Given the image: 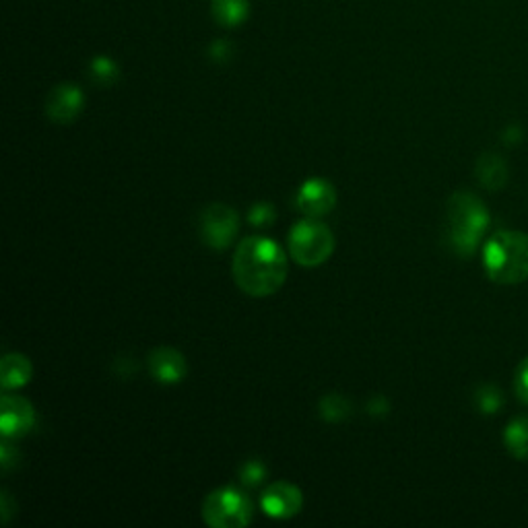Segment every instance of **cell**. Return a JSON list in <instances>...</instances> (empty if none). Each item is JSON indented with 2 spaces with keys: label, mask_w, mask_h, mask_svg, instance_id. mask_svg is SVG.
<instances>
[{
  "label": "cell",
  "mask_w": 528,
  "mask_h": 528,
  "mask_svg": "<svg viewBox=\"0 0 528 528\" xmlns=\"http://www.w3.org/2000/svg\"><path fill=\"white\" fill-rule=\"evenodd\" d=\"M234 279L252 297L273 295L287 277V256L277 242L252 236L242 240L234 254Z\"/></svg>",
  "instance_id": "6da1fadb"
},
{
  "label": "cell",
  "mask_w": 528,
  "mask_h": 528,
  "mask_svg": "<svg viewBox=\"0 0 528 528\" xmlns=\"http://www.w3.org/2000/svg\"><path fill=\"white\" fill-rule=\"evenodd\" d=\"M489 227V211L479 196L460 190L454 192L446 207V236L450 248L469 258L481 246Z\"/></svg>",
  "instance_id": "7a4b0ae2"
},
{
  "label": "cell",
  "mask_w": 528,
  "mask_h": 528,
  "mask_svg": "<svg viewBox=\"0 0 528 528\" xmlns=\"http://www.w3.org/2000/svg\"><path fill=\"white\" fill-rule=\"evenodd\" d=\"M485 275L498 285H518L528 279V236L522 231H495L483 246Z\"/></svg>",
  "instance_id": "3957f363"
},
{
  "label": "cell",
  "mask_w": 528,
  "mask_h": 528,
  "mask_svg": "<svg viewBox=\"0 0 528 528\" xmlns=\"http://www.w3.org/2000/svg\"><path fill=\"white\" fill-rule=\"evenodd\" d=\"M335 236L330 229L318 223L314 217L295 223L289 234V252L293 260L302 267H320V264L333 254Z\"/></svg>",
  "instance_id": "277c9868"
},
{
  "label": "cell",
  "mask_w": 528,
  "mask_h": 528,
  "mask_svg": "<svg viewBox=\"0 0 528 528\" xmlns=\"http://www.w3.org/2000/svg\"><path fill=\"white\" fill-rule=\"evenodd\" d=\"M203 518L213 528H238L250 522L252 504L246 495L234 487H221L207 495Z\"/></svg>",
  "instance_id": "5b68a950"
},
{
  "label": "cell",
  "mask_w": 528,
  "mask_h": 528,
  "mask_svg": "<svg viewBox=\"0 0 528 528\" xmlns=\"http://www.w3.org/2000/svg\"><path fill=\"white\" fill-rule=\"evenodd\" d=\"M240 229L238 211L221 203L209 205L201 213V236L213 250H225Z\"/></svg>",
  "instance_id": "8992f818"
},
{
  "label": "cell",
  "mask_w": 528,
  "mask_h": 528,
  "mask_svg": "<svg viewBox=\"0 0 528 528\" xmlns=\"http://www.w3.org/2000/svg\"><path fill=\"white\" fill-rule=\"evenodd\" d=\"M302 506V491L287 481H277L262 493V510L277 520L293 518L295 514H300Z\"/></svg>",
  "instance_id": "52a82bcc"
},
{
  "label": "cell",
  "mask_w": 528,
  "mask_h": 528,
  "mask_svg": "<svg viewBox=\"0 0 528 528\" xmlns=\"http://www.w3.org/2000/svg\"><path fill=\"white\" fill-rule=\"evenodd\" d=\"M85 106V95L75 83L56 85L46 99V114L56 124L73 122Z\"/></svg>",
  "instance_id": "ba28073f"
},
{
  "label": "cell",
  "mask_w": 528,
  "mask_h": 528,
  "mask_svg": "<svg viewBox=\"0 0 528 528\" xmlns=\"http://www.w3.org/2000/svg\"><path fill=\"white\" fill-rule=\"evenodd\" d=\"M337 203V190L324 178L308 180L300 192H297V207L302 209L308 217H322L328 211L335 209Z\"/></svg>",
  "instance_id": "9c48e42d"
},
{
  "label": "cell",
  "mask_w": 528,
  "mask_h": 528,
  "mask_svg": "<svg viewBox=\"0 0 528 528\" xmlns=\"http://www.w3.org/2000/svg\"><path fill=\"white\" fill-rule=\"evenodd\" d=\"M33 419H36V411L25 401L23 396L5 394L3 396V413H0V429H3L5 438H19L27 434Z\"/></svg>",
  "instance_id": "30bf717a"
},
{
  "label": "cell",
  "mask_w": 528,
  "mask_h": 528,
  "mask_svg": "<svg viewBox=\"0 0 528 528\" xmlns=\"http://www.w3.org/2000/svg\"><path fill=\"white\" fill-rule=\"evenodd\" d=\"M149 370L161 384H176L186 376V359L172 347H157L149 355Z\"/></svg>",
  "instance_id": "8fae6325"
},
{
  "label": "cell",
  "mask_w": 528,
  "mask_h": 528,
  "mask_svg": "<svg viewBox=\"0 0 528 528\" xmlns=\"http://www.w3.org/2000/svg\"><path fill=\"white\" fill-rule=\"evenodd\" d=\"M475 176L487 190H502L508 184V163L498 153H483L477 161Z\"/></svg>",
  "instance_id": "7c38bea8"
},
{
  "label": "cell",
  "mask_w": 528,
  "mask_h": 528,
  "mask_svg": "<svg viewBox=\"0 0 528 528\" xmlns=\"http://www.w3.org/2000/svg\"><path fill=\"white\" fill-rule=\"evenodd\" d=\"M211 15L221 27L236 29L250 15V0H211Z\"/></svg>",
  "instance_id": "4fadbf2b"
},
{
  "label": "cell",
  "mask_w": 528,
  "mask_h": 528,
  "mask_svg": "<svg viewBox=\"0 0 528 528\" xmlns=\"http://www.w3.org/2000/svg\"><path fill=\"white\" fill-rule=\"evenodd\" d=\"M31 378V363L21 353H9L5 355L3 363H0V382H3L5 390L21 388Z\"/></svg>",
  "instance_id": "5bb4252c"
},
{
  "label": "cell",
  "mask_w": 528,
  "mask_h": 528,
  "mask_svg": "<svg viewBox=\"0 0 528 528\" xmlns=\"http://www.w3.org/2000/svg\"><path fill=\"white\" fill-rule=\"evenodd\" d=\"M504 446L514 458L528 460V415L516 417L506 425Z\"/></svg>",
  "instance_id": "9a60e30c"
},
{
  "label": "cell",
  "mask_w": 528,
  "mask_h": 528,
  "mask_svg": "<svg viewBox=\"0 0 528 528\" xmlns=\"http://www.w3.org/2000/svg\"><path fill=\"white\" fill-rule=\"evenodd\" d=\"M473 403H475V407H477V411L481 415H495V413H498L504 407V396H502V392H500L498 386L481 384L475 390Z\"/></svg>",
  "instance_id": "2e32d148"
},
{
  "label": "cell",
  "mask_w": 528,
  "mask_h": 528,
  "mask_svg": "<svg viewBox=\"0 0 528 528\" xmlns=\"http://www.w3.org/2000/svg\"><path fill=\"white\" fill-rule=\"evenodd\" d=\"M118 64L110 56H95L89 64V75L99 85H112L118 79Z\"/></svg>",
  "instance_id": "e0dca14e"
},
{
  "label": "cell",
  "mask_w": 528,
  "mask_h": 528,
  "mask_svg": "<svg viewBox=\"0 0 528 528\" xmlns=\"http://www.w3.org/2000/svg\"><path fill=\"white\" fill-rule=\"evenodd\" d=\"M349 411H351V405L349 401L343 399L341 394H328L320 403V415L326 421H341L349 415Z\"/></svg>",
  "instance_id": "ac0fdd59"
},
{
  "label": "cell",
  "mask_w": 528,
  "mask_h": 528,
  "mask_svg": "<svg viewBox=\"0 0 528 528\" xmlns=\"http://www.w3.org/2000/svg\"><path fill=\"white\" fill-rule=\"evenodd\" d=\"M514 392L518 396V401L528 405V357H524L514 374Z\"/></svg>",
  "instance_id": "d6986e66"
},
{
  "label": "cell",
  "mask_w": 528,
  "mask_h": 528,
  "mask_svg": "<svg viewBox=\"0 0 528 528\" xmlns=\"http://www.w3.org/2000/svg\"><path fill=\"white\" fill-rule=\"evenodd\" d=\"M248 219L256 227H262V225L267 227V225H271L275 221V209L269 203H258L256 207H252Z\"/></svg>",
  "instance_id": "ffe728a7"
},
{
  "label": "cell",
  "mask_w": 528,
  "mask_h": 528,
  "mask_svg": "<svg viewBox=\"0 0 528 528\" xmlns=\"http://www.w3.org/2000/svg\"><path fill=\"white\" fill-rule=\"evenodd\" d=\"M264 475H267V469H264V465H262V462H258V460H250V462H246V465H244L242 471H240V479H242V483H246V485H256V483H260V481L264 479Z\"/></svg>",
  "instance_id": "44dd1931"
},
{
  "label": "cell",
  "mask_w": 528,
  "mask_h": 528,
  "mask_svg": "<svg viewBox=\"0 0 528 528\" xmlns=\"http://www.w3.org/2000/svg\"><path fill=\"white\" fill-rule=\"evenodd\" d=\"M229 54H231V48H229V44H227L225 40H217V42L211 46V56H213L217 62L229 58Z\"/></svg>",
  "instance_id": "7402d4cb"
}]
</instances>
